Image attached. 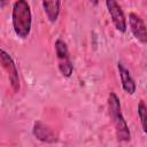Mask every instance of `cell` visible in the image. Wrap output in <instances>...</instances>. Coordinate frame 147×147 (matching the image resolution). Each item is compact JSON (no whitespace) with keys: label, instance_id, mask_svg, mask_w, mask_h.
Masks as SVG:
<instances>
[{"label":"cell","instance_id":"obj_1","mask_svg":"<svg viewBox=\"0 0 147 147\" xmlns=\"http://www.w3.org/2000/svg\"><path fill=\"white\" fill-rule=\"evenodd\" d=\"M11 23L15 34L21 39L30 36L32 28V14L28 0H16L13 5Z\"/></svg>","mask_w":147,"mask_h":147},{"label":"cell","instance_id":"obj_2","mask_svg":"<svg viewBox=\"0 0 147 147\" xmlns=\"http://www.w3.org/2000/svg\"><path fill=\"white\" fill-rule=\"evenodd\" d=\"M108 111H109V116H110L111 122L115 127V133H116L117 140L118 141H130V139H131L130 129H129V125L123 116L119 98L114 92H110L108 95Z\"/></svg>","mask_w":147,"mask_h":147},{"label":"cell","instance_id":"obj_3","mask_svg":"<svg viewBox=\"0 0 147 147\" xmlns=\"http://www.w3.org/2000/svg\"><path fill=\"white\" fill-rule=\"evenodd\" d=\"M54 47H55V54H56L57 67H59L60 72L65 78L71 77V75L74 72V64L71 62L67 44L62 39H56Z\"/></svg>","mask_w":147,"mask_h":147},{"label":"cell","instance_id":"obj_4","mask_svg":"<svg viewBox=\"0 0 147 147\" xmlns=\"http://www.w3.org/2000/svg\"><path fill=\"white\" fill-rule=\"evenodd\" d=\"M0 60H1V64L2 68L5 69V71L7 72L8 76V80L9 84L11 86V90L17 93L20 91L21 84H20V76H18V70L16 68V64L13 60V57L5 51V49H0Z\"/></svg>","mask_w":147,"mask_h":147},{"label":"cell","instance_id":"obj_5","mask_svg":"<svg viewBox=\"0 0 147 147\" xmlns=\"http://www.w3.org/2000/svg\"><path fill=\"white\" fill-rule=\"evenodd\" d=\"M106 7L116 30L122 33L126 32V18L118 2L116 0H106Z\"/></svg>","mask_w":147,"mask_h":147},{"label":"cell","instance_id":"obj_6","mask_svg":"<svg viewBox=\"0 0 147 147\" xmlns=\"http://www.w3.org/2000/svg\"><path fill=\"white\" fill-rule=\"evenodd\" d=\"M129 25L130 30L133 34V37L141 44L147 45V26L142 18L136 14V13H130L129 14Z\"/></svg>","mask_w":147,"mask_h":147},{"label":"cell","instance_id":"obj_7","mask_svg":"<svg viewBox=\"0 0 147 147\" xmlns=\"http://www.w3.org/2000/svg\"><path fill=\"white\" fill-rule=\"evenodd\" d=\"M32 133L38 140H40L42 142L53 144V142H56L59 140V138H57L56 133L53 131V129L51 126L46 125L45 123L40 122V121L34 122Z\"/></svg>","mask_w":147,"mask_h":147},{"label":"cell","instance_id":"obj_8","mask_svg":"<svg viewBox=\"0 0 147 147\" xmlns=\"http://www.w3.org/2000/svg\"><path fill=\"white\" fill-rule=\"evenodd\" d=\"M117 69H118V74H119V77H121V83H122L123 90L129 95L134 94V92L137 90V85H136V82H134L133 77L131 76L129 69L122 62L117 63Z\"/></svg>","mask_w":147,"mask_h":147},{"label":"cell","instance_id":"obj_9","mask_svg":"<svg viewBox=\"0 0 147 147\" xmlns=\"http://www.w3.org/2000/svg\"><path fill=\"white\" fill-rule=\"evenodd\" d=\"M41 3L49 22H56L61 11V0H41Z\"/></svg>","mask_w":147,"mask_h":147},{"label":"cell","instance_id":"obj_10","mask_svg":"<svg viewBox=\"0 0 147 147\" xmlns=\"http://www.w3.org/2000/svg\"><path fill=\"white\" fill-rule=\"evenodd\" d=\"M138 116L140 118L142 130L147 134V105L142 100H140L138 105Z\"/></svg>","mask_w":147,"mask_h":147},{"label":"cell","instance_id":"obj_11","mask_svg":"<svg viewBox=\"0 0 147 147\" xmlns=\"http://www.w3.org/2000/svg\"><path fill=\"white\" fill-rule=\"evenodd\" d=\"M8 1H9V0H0V6H1V8H3V7L7 5Z\"/></svg>","mask_w":147,"mask_h":147},{"label":"cell","instance_id":"obj_12","mask_svg":"<svg viewBox=\"0 0 147 147\" xmlns=\"http://www.w3.org/2000/svg\"><path fill=\"white\" fill-rule=\"evenodd\" d=\"M90 1H91V3L94 5V6H96V5L99 3V0H90Z\"/></svg>","mask_w":147,"mask_h":147}]
</instances>
